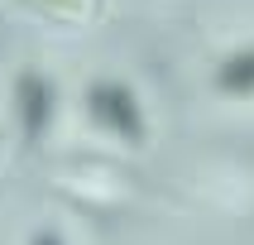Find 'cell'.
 I'll return each mask as SVG.
<instances>
[{"instance_id": "1", "label": "cell", "mask_w": 254, "mask_h": 245, "mask_svg": "<svg viewBox=\"0 0 254 245\" xmlns=\"http://www.w3.org/2000/svg\"><path fill=\"white\" fill-rule=\"evenodd\" d=\"M86 101H91V115H96L101 125H111L120 140H144V115H139V101L129 96V86L96 82Z\"/></svg>"}, {"instance_id": "2", "label": "cell", "mask_w": 254, "mask_h": 245, "mask_svg": "<svg viewBox=\"0 0 254 245\" xmlns=\"http://www.w3.org/2000/svg\"><path fill=\"white\" fill-rule=\"evenodd\" d=\"M14 101H19L24 135H43L48 115H53V86H48V77H39V72H24V77L14 82Z\"/></svg>"}, {"instance_id": "3", "label": "cell", "mask_w": 254, "mask_h": 245, "mask_svg": "<svg viewBox=\"0 0 254 245\" xmlns=\"http://www.w3.org/2000/svg\"><path fill=\"white\" fill-rule=\"evenodd\" d=\"M216 82L226 86V91H254V48L235 53V58L226 63V68L216 72Z\"/></svg>"}, {"instance_id": "4", "label": "cell", "mask_w": 254, "mask_h": 245, "mask_svg": "<svg viewBox=\"0 0 254 245\" xmlns=\"http://www.w3.org/2000/svg\"><path fill=\"white\" fill-rule=\"evenodd\" d=\"M29 5H48V10H63V14H86L91 0H29Z\"/></svg>"}, {"instance_id": "5", "label": "cell", "mask_w": 254, "mask_h": 245, "mask_svg": "<svg viewBox=\"0 0 254 245\" xmlns=\"http://www.w3.org/2000/svg\"><path fill=\"white\" fill-rule=\"evenodd\" d=\"M34 245H63V241H58L53 231H43V236H34Z\"/></svg>"}]
</instances>
